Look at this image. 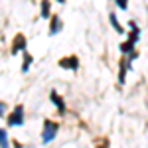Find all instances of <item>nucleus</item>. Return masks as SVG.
Wrapping results in <instances>:
<instances>
[{"label":"nucleus","mask_w":148,"mask_h":148,"mask_svg":"<svg viewBox=\"0 0 148 148\" xmlns=\"http://www.w3.org/2000/svg\"><path fill=\"white\" fill-rule=\"evenodd\" d=\"M6 125L8 126H22L24 125V107L16 105L10 114H6Z\"/></svg>","instance_id":"2"},{"label":"nucleus","mask_w":148,"mask_h":148,"mask_svg":"<svg viewBox=\"0 0 148 148\" xmlns=\"http://www.w3.org/2000/svg\"><path fill=\"white\" fill-rule=\"evenodd\" d=\"M119 49H121V53H123V56H128V53L134 49V44H130V42L126 40V42H123V44L119 46Z\"/></svg>","instance_id":"12"},{"label":"nucleus","mask_w":148,"mask_h":148,"mask_svg":"<svg viewBox=\"0 0 148 148\" xmlns=\"http://www.w3.org/2000/svg\"><path fill=\"white\" fill-rule=\"evenodd\" d=\"M8 144H10V140H8L6 130H4V128H0V146H8Z\"/></svg>","instance_id":"13"},{"label":"nucleus","mask_w":148,"mask_h":148,"mask_svg":"<svg viewBox=\"0 0 148 148\" xmlns=\"http://www.w3.org/2000/svg\"><path fill=\"white\" fill-rule=\"evenodd\" d=\"M22 56H24V63H22V73H28L30 71V67H32V63H34V57L30 56L26 49L22 51Z\"/></svg>","instance_id":"10"},{"label":"nucleus","mask_w":148,"mask_h":148,"mask_svg":"<svg viewBox=\"0 0 148 148\" xmlns=\"http://www.w3.org/2000/svg\"><path fill=\"white\" fill-rule=\"evenodd\" d=\"M109 20H111V26H113V28L116 30V32H119V34H125V28L119 24V18L114 16V12H111V14H109Z\"/></svg>","instance_id":"11"},{"label":"nucleus","mask_w":148,"mask_h":148,"mask_svg":"<svg viewBox=\"0 0 148 148\" xmlns=\"http://www.w3.org/2000/svg\"><path fill=\"white\" fill-rule=\"evenodd\" d=\"M114 4H116L121 10H126V6H128V0H114Z\"/></svg>","instance_id":"14"},{"label":"nucleus","mask_w":148,"mask_h":148,"mask_svg":"<svg viewBox=\"0 0 148 148\" xmlns=\"http://www.w3.org/2000/svg\"><path fill=\"white\" fill-rule=\"evenodd\" d=\"M49 101H51L53 105H56V107H57V111H59L61 114H63L65 111H67V105H65L63 97H61V95H59L57 91H51V93H49Z\"/></svg>","instance_id":"6"},{"label":"nucleus","mask_w":148,"mask_h":148,"mask_svg":"<svg viewBox=\"0 0 148 148\" xmlns=\"http://www.w3.org/2000/svg\"><path fill=\"white\" fill-rule=\"evenodd\" d=\"M59 67L61 69H69V71H77V69H79V57L77 56L61 57V59H59Z\"/></svg>","instance_id":"4"},{"label":"nucleus","mask_w":148,"mask_h":148,"mask_svg":"<svg viewBox=\"0 0 148 148\" xmlns=\"http://www.w3.org/2000/svg\"><path fill=\"white\" fill-rule=\"evenodd\" d=\"M57 130H59V123L56 121H51V119H47L44 121V130H42V142L44 144H49L53 138L57 136Z\"/></svg>","instance_id":"1"},{"label":"nucleus","mask_w":148,"mask_h":148,"mask_svg":"<svg viewBox=\"0 0 148 148\" xmlns=\"http://www.w3.org/2000/svg\"><path fill=\"white\" fill-rule=\"evenodd\" d=\"M40 16L44 20H49V16H51V2L49 0H42V4H40Z\"/></svg>","instance_id":"9"},{"label":"nucleus","mask_w":148,"mask_h":148,"mask_svg":"<svg viewBox=\"0 0 148 148\" xmlns=\"http://www.w3.org/2000/svg\"><path fill=\"white\" fill-rule=\"evenodd\" d=\"M57 2H59V4H63V2H65V0H57Z\"/></svg>","instance_id":"16"},{"label":"nucleus","mask_w":148,"mask_h":148,"mask_svg":"<svg viewBox=\"0 0 148 148\" xmlns=\"http://www.w3.org/2000/svg\"><path fill=\"white\" fill-rule=\"evenodd\" d=\"M6 116V103L0 101V119H4Z\"/></svg>","instance_id":"15"},{"label":"nucleus","mask_w":148,"mask_h":148,"mask_svg":"<svg viewBox=\"0 0 148 148\" xmlns=\"http://www.w3.org/2000/svg\"><path fill=\"white\" fill-rule=\"evenodd\" d=\"M24 49H28V40H26V36H24V34H16L14 44H12V56L22 53Z\"/></svg>","instance_id":"3"},{"label":"nucleus","mask_w":148,"mask_h":148,"mask_svg":"<svg viewBox=\"0 0 148 148\" xmlns=\"http://www.w3.org/2000/svg\"><path fill=\"white\" fill-rule=\"evenodd\" d=\"M132 67V61L128 59V57H123V61H121V73H119V83L121 85H125L126 81V71Z\"/></svg>","instance_id":"8"},{"label":"nucleus","mask_w":148,"mask_h":148,"mask_svg":"<svg viewBox=\"0 0 148 148\" xmlns=\"http://www.w3.org/2000/svg\"><path fill=\"white\" fill-rule=\"evenodd\" d=\"M128 28H130L128 42H130V44H136L138 40H140V28H138V24L134 22V20H128Z\"/></svg>","instance_id":"7"},{"label":"nucleus","mask_w":148,"mask_h":148,"mask_svg":"<svg viewBox=\"0 0 148 148\" xmlns=\"http://www.w3.org/2000/svg\"><path fill=\"white\" fill-rule=\"evenodd\" d=\"M49 30H47V34L49 36H57L61 30H63V22H61V18L57 16V14H53V16H49Z\"/></svg>","instance_id":"5"}]
</instances>
